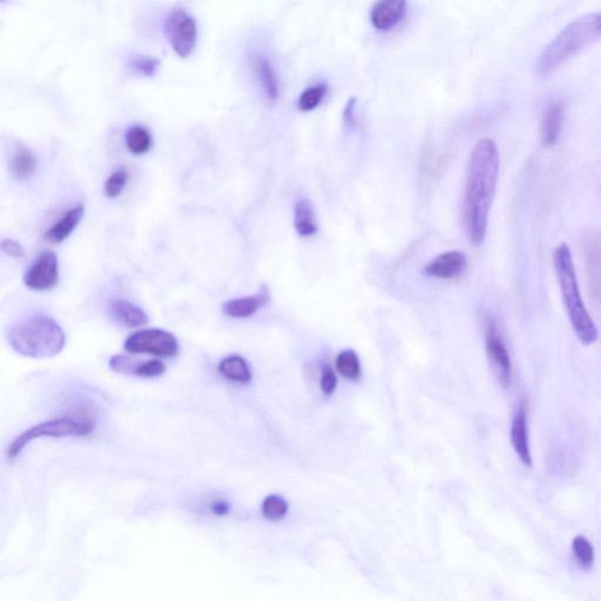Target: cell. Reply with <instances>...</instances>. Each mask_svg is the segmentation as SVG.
<instances>
[{
	"instance_id": "cell-1",
	"label": "cell",
	"mask_w": 601,
	"mask_h": 601,
	"mask_svg": "<svg viewBox=\"0 0 601 601\" xmlns=\"http://www.w3.org/2000/svg\"><path fill=\"white\" fill-rule=\"evenodd\" d=\"M501 167L497 144L493 139L479 140L472 150L464 193V224L472 245L485 240Z\"/></svg>"
},
{
	"instance_id": "cell-2",
	"label": "cell",
	"mask_w": 601,
	"mask_h": 601,
	"mask_svg": "<svg viewBox=\"0 0 601 601\" xmlns=\"http://www.w3.org/2000/svg\"><path fill=\"white\" fill-rule=\"evenodd\" d=\"M553 265L572 329L584 346H591L598 339V329L580 294L575 261L565 242L554 249Z\"/></svg>"
},
{
	"instance_id": "cell-3",
	"label": "cell",
	"mask_w": 601,
	"mask_h": 601,
	"mask_svg": "<svg viewBox=\"0 0 601 601\" xmlns=\"http://www.w3.org/2000/svg\"><path fill=\"white\" fill-rule=\"evenodd\" d=\"M601 41V14H587L569 23L541 51L536 62V73L549 77L564 62L577 56L588 45Z\"/></svg>"
},
{
	"instance_id": "cell-4",
	"label": "cell",
	"mask_w": 601,
	"mask_h": 601,
	"mask_svg": "<svg viewBox=\"0 0 601 601\" xmlns=\"http://www.w3.org/2000/svg\"><path fill=\"white\" fill-rule=\"evenodd\" d=\"M10 346L15 353L29 358H51L64 349V330L49 315L30 316L11 328Z\"/></svg>"
},
{
	"instance_id": "cell-5",
	"label": "cell",
	"mask_w": 601,
	"mask_h": 601,
	"mask_svg": "<svg viewBox=\"0 0 601 601\" xmlns=\"http://www.w3.org/2000/svg\"><path fill=\"white\" fill-rule=\"evenodd\" d=\"M96 424L88 417H60L33 425L15 437L7 448V458L14 460L21 456L27 444L42 437H86L95 430Z\"/></svg>"
},
{
	"instance_id": "cell-6",
	"label": "cell",
	"mask_w": 601,
	"mask_h": 601,
	"mask_svg": "<svg viewBox=\"0 0 601 601\" xmlns=\"http://www.w3.org/2000/svg\"><path fill=\"white\" fill-rule=\"evenodd\" d=\"M124 348L133 355H152L162 358H173L180 351L178 338L162 329L135 331L126 338Z\"/></svg>"
},
{
	"instance_id": "cell-7",
	"label": "cell",
	"mask_w": 601,
	"mask_h": 601,
	"mask_svg": "<svg viewBox=\"0 0 601 601\" xmlns=\"http://www.w3.org/2000/svg\"><path fill=\"white\" fill-rule=\"evenodd\" d=\"M166 30L174 52L181 58L190 57L198 41V25L192 15L180 7L171 11L167 17Z\"/></svg>"
},
{
	"instance_id": "cell-8",
	"label": "cell",
	"mask_w": 601,
	"mask_h": 601,
	"mask_svg": "<svg viewBox=\"0 0 601 601\" xmlns=\"http://www.w3.org/2000/svg\"><path fill=\"white\" fill-rule=\"evenodd\" d=\"M485 348L490 365L499 384L504 389L513 384V363L504 339H503L497 322L490 319L485 327Z\"/></svg>"
},
{
	"instance_id": "cell-9",
	"label": "cell",
	"mask_w": 601,
	"mask_h": 601,
	"mask_svg": "<svg viewBox=\"0 0 601 601\" xmlns=\"http://www.w3.org/2000/svg\"><path fill=\"white\" fill-rule=\"evenodd\" d=\"M60 281V260L56 253L44 251L39 254L24 275L25 286L34 291H48Z\"/></svg>"
},
{
	"instance_id": "cell-10",
	"label": "cell",
	"mask_w": 601,
	"mask_h": 601,
	"mask_svg": "<svg viewBox=\"0 0 601 601\" xmlns=\"http://www.w3.org/2000/svg\"><path fill=\"white\" fill-rule=\"evenodd\" d=\"M511 444L519 459L525 467H532V456H531L528 423V405L524 401L519 403L514 411L510 431Z\"/></svg>"
},
{
	"instance_id": "cell-11",
	"label": "cell",
	"mask_w": 601,
	"mask_h": 601,
	"mask_svg": "<svg viewBox=\"0 0 601 601\" xmlns=\"http://www.w3.org/2000/svg\"><path fill=\"white\" fill-rule=\"evenodd\" d=\"M109 368L115 373L134 374L143 378H155L166 372L165 363L158 360L135 361L125 355H116L109 360Z\"/></svg>"
},
{
	"instance_id": "cell-12",
	"label": "cell",
	"mask_w": 601,
	"mask_h": 601,
	"mask_svg": "<svg viewBox=\"0 0 601 601\" xmlns=\"http://www.w3.org/2000/svg\"><path fill=\"white\" fill-rule=\"evenodd\" d=\"M405 11H407V3L403 0H384L374 4L370 13V19L374 29L389 31L400 24Z\"/></svg>"
},
{
	"instance_id": "cell-13",
	"label": "cell",
	"mask_w": 601,
	"mask_h": 601,
	"mask_svg": "<svg viewBox=\"0 0 601 601\" xmlns=\"http://www.w3.org/2000/svg\"><path fill=\"white\" fill-rule=\"evenodd\" d=\"M251 66L257 81L263 88L265 97L269 101H276L280 97L279 77L271 60L263 53H254L251 57Z\"/></svg>"
},
{
	"instance_id": "cell-14",
	"label": "cell",
	"mask_w": 601,
	"mask_h": 601,
	"mask_svg": "<svg viewBox=\"0 0 601 601\" xmlns=\"http://www.w3.org/2000/svg\"><path fill=\"white\" fill-rule=\"evenodd\" d=\"M467 267V256L462 252L440 254L424 269L425 274L439 279H454L462 274Z\"/></svg>"
},
{
	"instance_id": "cell-15",
	"label": "cell",
	"mask_w": 601,
	"mask_h": 601,
	"mask_svg": "<svg viewBox=\"0 0 601 601\" xmlns=\"http://www.w3.org/2000/svg\"><path fill=\"white\" fill-rule=\"evenodd\" d=\"M85 213V207L83 204L73 206L68 212L62 214L51 227L46 230L44 239L50 244L58 245L64 242L71 234L74 229L80 224Z\"/></svg>"
},
{
	"instance_id": "cell-16",
	"label": "cell",
	"mask_w": 601,
	"mask_h": 601,
	"mask_svg": "<svg viewBox=\"0 0 601 601\" xmlns=\"http://www.w3.org/2000/svg\"><path fill=\"white\" fill-rule=\"evenodd\" d=\"M269 300V291L267 287L260 289L259 292L248 298H239L228 300L224 304V313L233 319H245L256 313L264 307Z\"/></svg>"
},
{
	"instance_id": "cell-17",
	"label": "cell",
	"mask_w": 601,
	"mask_h": 601,
	"mask_svg": "<svg viewBox=\"0 0 601 601\" xmlns=\"http://www.w3.org/2000/svg\"><path fill=\"white\" fill-rule=\"evenodd\" d=\"M563 116V105L560 101H553L545 108L541 125V143L545 147L553 146L559 139Z\"/></svg>"
},
{
	"instance_id": "cell-18",
	"label": "cell",
	"mask_w": 601,
	"mask_h": 601,
	"mask_svg": "<svg viewBox=\"0 0 601 601\" xmlns=\"http://www.w3.org/2000/svg\"><path fill=\"white\" fill-rule=\"evenodd\" d=\"M113 318L121 325L128 328L146 326L148 316L142 308L135 306L128 300H115L109 306Z\"/></svg>"
},
{
	"instance_id": "cell-19",
	"label": "cell",
	"mask_w": 601,
	"mask_h": 601,
	"mask_svg": "<svg viewBox=\"0 0 601 601\" xmlns=\"http://www.w3.org/2000/svg\"><path fill=\"white\" fill-rule=\"evenodd\" d=\"M218 374L232 384H247L252 381V370L244 357L232 355L224 358L217 366Z\"/></svg>"
},
{
	"instance_id": "cell-20",
	"label": "cell",
	"mask_w": 601,
	"mask_h": 601,
	"mask_svg": "<svg viewBox=\"0 0 601 601\" xmlns=\"http://www.w3.org/2000/svg\"><path fill=\"white\" fill-rule=\"evenodd\" d=\"M294 224L300 236H313L318 233V221L313 204L308 199H300L296 202L294 209Z\"/></svg>"
},
{
	"instance_id": "cell-21",
	"label": "cell",
	"mask_w": 601,
	"mask_h": 601,
	"mask_svg": "<svg viewBox=\"0 0 601 601\" xmlns=\"http://www.w3.org/2000/svg\"><path fill=\"white\" fill-rule=\"evenodd\" d=\"M38 159L32 151L19 147L10 160V171L17 180H26L32 177L37 170Z\"/></svg>"
},
{
	"instance_id": "cell-22",
	"label": "cell",
	"mask_w": 601,
	"mask_h": 601,
	"mask_svg": "<svg viewBox=\"0 0 601 601\" xmlns=\"http://www.w3.org/2000/svg\"><path fill=\"white\" fill-rule=\"evenodd\" d=\"M125 140H126L128 151L135 155L146 154L153 147V136L143 126L128 128Z\"/></svg>"
},
{
	"instance_id": "cell-23",
	"label": "cell",
	"mask_w": 601,
	"mask_h": 601,
	"mask_svg": "<svg viewBox=\"0 0 601 601\" xmlns=\"http://www.w3.org/2000/svg\"><path fill=\"white\" fill-rule=\"evenodd\" d=\"M572 552L581 569H589L595 564L596 552L591 541L585 536H577L572 541Z\"/></svg>"
},
{
	"instance_id": "cell-24",
	"label": "cell",
	"mask_w": 601,
	"mask_h": 601,
	"mask_svg": "<svg viewBox=\"0 0 601 601\" xmlns=\"http://www.w3.org/2000/svg\"><path fill=\"white\" fill-rule=\"evenodd\" d=\"M337 368L343 377L350 381H356L361 377L360 360L353 350H345L338 355Z\"/></svg>"
},
{
	"instance_id": "cell-25",
	"label": "cell",
	"mask_w": 601,
	"mask_h": 601,
	"mask_svg": "<svg viewBox=\"0 0 601 601\" xmlns=\"http://www.w3.org/2000/svg\"><path fill=\"white\" fill-rule=\"evenodd\" d=\"M289 505L283 497L279 495H271L264 499L261 513L263 516L271 522H279L287 516Z\"/></svg>"
},
{
	"instance_id": "cell-26",
	"label": "cell",
	"mask_w": 601,
	"mask_h": 601,
	"mask_svg": "<svg viewBox=\"0 0 601 601\" xmlns=\"http://www.w3.org/2000/svg\"><path fill=\"white\" fill-rule=\"evenodd\" d=\"M328 92V86L326 84H316L304 89L302 95L300 96L298 101V107L300 111L310 112L313 111L322 100Z\"/></svg>"
},
{
	"instance_id": "cell-27",
	"label": "cell",
	"mask_w": 601,
	"mask_h": 601,
	"mask_svg": "<svg viewBox=\"0 0 601 601\" xmlns=\"http://www.w3.org/2000/svg\"><path fill=\"white\" fill-rule=\"evenodd\" d=\"M128 182V171L125 169L113 171L105 182V193L108 198H118L124 192Z\"/></svg>"
},
{
	"instance_id": "cell-28",
	"label": "cell",
	"mask_w": 601,
	"mask_h": 601,
	"mask_svg": "<svg viewBox=\"0 0 601 601\" xmlns=\"http://www.w3.org/2000/svg\"><path fill=\"white\" fill-rule=\"evenodd\" d=\"M160 61L155 58L147 56H135L133 57L132 66L135 71L143 74L146 77L154 76L159 69Z\"/></svg>"
},
{
	"instance_id": "cell-29",
	"label": "cell",
	"mask_w": 601,
	"mask_h": 601,
	"mask_svg": "<svg viewBox=\"0 0 601 601\" xmlns=\"http://www.w3.org/2000/svg\"><path fill=\"white\" fill-rule=\"evenodd\" d=\"M337 380L333 369L328 368L323 372L321 378V389L326 396L333 395L337 389Z\"/></svg>"
},
{
	"instance_id": "cell-30",
	"label": "cell",
	"mask_w": 601,
	"mask_h": 601,
	"mask_svg": "<svg viewBox=\"0 0 601 601\" xmlns=\"http://www.w3.org/2000/svg\"><path fill=\"white\" fill-rule=\"evenodd\" d=\"M3 252L14 259H22L25 256V249L17 241L5 239L2 242Z\"/></svg>"
},
{
	"instance_id": "cell-31",
	"label": "cell",
	"mask_w": 601,
	"mask_h": 601,
	"mask_svg": "<svg viewBox=\"0 0 601 601\" xmlns=\"http://www.w3.org/2000/svg\"><path fill=\"white\" fill-rule=\"evenodd\" d=\"M355 107H356V99L351 97L348 104H347L345 111H343V119H345V123L348 126H353L356 123V119H355Z\"/></svg>"
},
{
	"instance_id": "cell-32",
	"label": "cell",
	"mask_w": 601,
	"mask_h": 601,
	"mask_svg": "<svg viewBox=\"0 0 601 601\" xmlns=\"http://www.w3.org/2000/svg\"><path fill=\"white\" fill-rule=\"evenodd\" d=\"M229 506L227 503L225 502H217L214 503L213 510L217 514H226L228 513Z\"/></svg>"
}]
</instances>
